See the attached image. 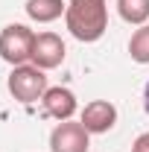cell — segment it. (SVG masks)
Segmentation results:
<instances>
[{
  "mask_svg": "<svg viewBox=\"0 0 149 152\" xmlns=\"http://www.w3.org/2000/svg\"><path fill=\"white\" fill-rule=\"evenodd\" d=\"M129 56L137 64H149V23H143L129 41Z\"/></svg>",
  "mask_w": 149,
  "mask_h": 152,
  "instance_id": "cell-10",
  "label": "cell"
},
{
  "mask_svg": "<svg viewBox=\"0 0 149 152\" xmlns=\"http://www.w3.org/2000/svg\"><path fill=\"white\" fill-rule=\"evenodd\" d=\"M67 12V3L61 0H26V15L38 23H50Z\"/></svg>",
  "mask_w": 149,
  "mask_h": 152,
  "instance_id": "cell-8",
  "label": "cell"
},
{
  "mask_svg": "<svg viewBox=\"0 0 149 152\" xmlns=\"http://www.w3.org/2000/svg\"><path fill=\"white\" fill-rule=\"evenodd\" d=\"M131 152H149V132L137 134V140L131 143Z\"/></svg>",
  "mask_w": 149,
  "mask_h": 152,
  "instance_id": "cell-11",
  "label": "cell"
},
{
  "mask_svg": "<svg viewBox=\"0 0 149 152\" xmlns=\"http://www.w3.org/2000/svg\"><path fill=\"white\" fill-rule=\"evenodd\" d=\"M64 41L56 35V32H38L35 41H32V64L41 67V70H53L64 61Z\"/></svg>",
  "mask_w": 149,
  "mask_h": 152,
  "instance_id": "cell-5",
  "label": "cell"
},
{
  "mask_svg": "<svg viewBox=\"0 0 149 152\" xmlns=\"http://www.w3.org/2000/svg\"><path fill=\"white\" fill-rule=\"evenodd\" d=\"M9 94L23 105H32L47 94V76L35 64H18L9 73Z\"/></svg>",
  "mask_w": 149,
  "mask_h": 152,
  "instance_id": "cell-2",
  "label": "cell"
},
{
  "mask_svg": "<svg viewBox=\"0 0 149 152\" xmlns=\"http://www.w3.org/2000/svg\"><path fill=\"white\" fill-rule=\"evenodd\" d=\"M79 123L91 134H105V132H111L114 123H117V108H114L108 99H93V102L85 105Z\"/></svg>",
  "mask_w": 149,
  "mask_h": 152,
  "instance_id": "cell-6",
  "label": "cell"
},
{
  "mask_svg": "<svg viewBox=\"0 0 149 152\" xmlns=\"http://www.w3.org/2000/svg\"><path fill=\"white\" fill-rule=\"evenodd\" d=\"M32 41H35V32L26 23L3 26V32H0V58L6 64H12V67L26 64L32 58Z\"/></svg>",
  "mask_w": 149,
  "mask_h": 152,
  "instance_id": "cell-3",
  "label": "cell"
},
{
  "mask_svg": "<svg viewBox=\"0 0 149 152\" xmlns=\"http://www.w3.org/2000/svg\"><path fill=\"white\" fill-rule=\"evenodd\" d=\"M64 20L76 41L93 44L108 29V6L105 0H67Z\"/></svg>",
  "mask_w": 149,
  "mask_h": 152,
  "instance_id": "cell-1",
  "label": "cell"
},
{
  "mask_svg": "<svg viewBox=\"0 0 149 152\" xmlns=\"http://www.w3.org/2000/svg\"><path fill=\"white\" fill-rule=\"evenodd\" d=\"M41 102H44V114L47 117H56L58 123L61 120H70L76 114V96L67 88H47V94L41 96Z\"/></svg>",
  "mask_w": 149,
  "mask_h": 152,
  "instance_id": "cell-7",
  "label": "cell"
},
{
  "mask_svg": "<svg viewBox=\"0 0 149 152\" xmlns=\"http://www.w3.org/2000/svg\"><path fill=\"white\" fill-rule=\"evenodd\" d=\"M117 12L126 23L143 26L149 20V0H117Z\"/></svg>",
  "mask_w": 149,
  "mask_h": 152,
  "instance_id": "cell-9",
  "label": "cell"
},
{
  "mask_svg": "<svg viewBox=\"0 0 149 152\" xmlns=\"http://www.w3.org/2000/svg\"><path fill=\"white\" fill-rule=\"evenodd\" d=\"M88 143H91V132L82 123H70V120H61L50 134V152H88Z\"/></svg>",
  "mask_w": 149,
  "mask_h": 152,
  "instance_id": "cell-4",
  "label": "cell"
},
{
  "mask_svg": "<svg viewBox=\"0 0 149 152\" xmlns=\"http://www.w3.org/2000/svg\"><path fill=\"white\" fill-rule=\"evenodd\" d=\"M143 108H146V114H149V82H146V88H143Z\"/></svg>",
  "mask_w": 149,
  "mask_h": 152,
  "instance_id": "cell-12",
  "label": "cell"
}]
</instances>
